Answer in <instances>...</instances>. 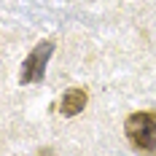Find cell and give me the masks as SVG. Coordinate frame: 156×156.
I'll return each instance as SVG.
<instances>
[{
  "instance_id": "obj_2",
  "label": "cell",
  "mask_w": 156,
  "mask_h": 156,
  "mask_svg": "<svg viewBox=\"0 0 156 156\" xmlns=\"http://www.w3.org/2000/svg\"><path fill=\"white\" fill-rule=\"evenodd\" d=\"M54 54V41H41L38 46L27 54V59L22 62V73H19V83H41L46 76V65Z\"/></svg>"
},
{
  "instance_id": "obj_1",
  "label": "cell",
  "mask_w": 156,
  "mask_h": 156,
  "mask_svg": "<svg viewBox=\"0 0 156 156\" xmlns=\"http://www.w3.org/2000/svg\"><path fill=\"white\" fill-rule=\"evenodd\" d=\"M124 132H126V140L137 151L156 154V113H148V110L132 113L124 121Z\"/></svg>"
},
{
  "instance_id": "obj_3",
  "label": "cell",
  "mask_w": 156,
  "mask_h": 156,
  "mask_svg": "<svg viewBox=\"0 0 156 156\" xmlns=\"http://www.w3.org/2000/svg\"><path fill=\"white\" fill-rule=\"evenodd\" d=\"M86 100H89V94L83 92V89H67L62 94V102H59L62 116H78L81 110L86 108Z\"/></svg>"
}]
</instances>
